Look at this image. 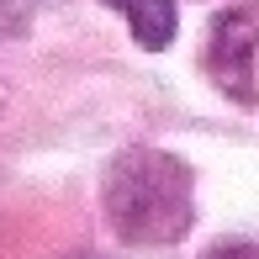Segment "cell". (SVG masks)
<instances>
[{
    "label": "cell",
    "mask_w": 259,
    "mask_h": 259,
    "mask_svg": "<svg viewBox=\"0 0 259 259\" xmlns=\"http://www.w3.org/2000/svg\"><path fill=\"white\" fill-rule=\"evenodd\" d=\"M101 206L133 249L180 243L196 222V169L169 148H127L101 175Z\"/></svg>",
    "instance_id": "6da1fadb"
},
{
    "label": "cell",
    "mask_w": 259,
    "mask_h": 259,
    "mask_svg": "<svg viewBox=\"0 0 259 259\" xmlns=\"http://www.w3.org/2000/svg\"><path fill=\"white\" fill-rule=\"evenodd\" d=\"M201 69L228 101L259 106V0H238L211 16Z\"/></svg>",
    "instance_id": "7a4b0ae2"
},
{
    "label": "cell",
    "mask_w": 259,
    "mask_h": 259,
    "mask_svg": "<svg viewBox=\"0 0 259 259\" xmlns=\"http://www.w3.org/2000/svg\"><path fill=\"white\" fill-rule=\"evenodd\" d=\"M111 11H122L127 32L143 53H164L175 42V27H180V11L175 0H106Z\"/></svg>",
    "instance_id": "3957f363"
},
{
    "label": "cell",
    "mask_w": 259,
    "mask_h": 259,
    "mask_svg": "<svg viewBox=\"0 0 259 259\" xmlns=\"http://www.w3.org/2000/svg\"><path fill=\"white\" fill-rule=\"evenodd\" d=\"M201 259H259V243H243V238H233V243H217V249H206Z\"/></svg>",
    "instance_id": "277c9868"
},
{
    "label": "cell",
    "mask_w": 259,
    "mask_h": 259,
    "mask_svg": "<svg viewBox=\"0 0 259 259\" xmlns=\"http://www.w3.org/2000/svg\"><path fill=\"white\" fill-rule=\"evenodd\" d=\"M79 259H96V254H79Z\"/></svg>",
    "instance_id": "5b68a950"
}]
</instances>
